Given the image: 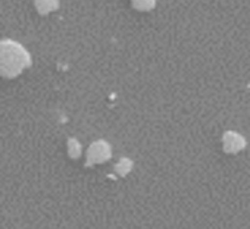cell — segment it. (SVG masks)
Listing matches in <instances>:
<instances>
[{
  "label": "cell",
  "mask_w": 250,
  "mask_h": 229,
  "mask_svg": "<svg viewBox=\"0 0 250 229\" xmlns=\"http://www.w3.org/2000/svg\"><path fill=\"white\" fill-rule=\"evenodd\" d=\"M31 66L30 53L14 40L0 41V76L12 79Z\"/></svg>",
  "instance_id": "obj_1"
},
{
  "label": "cell",
  "mask_w": 250,
  "mask_h": 229,
  "mask_svg": "<svg viewBox=\"0 0 250 229\" xmlns=\"http://www.w3.org/2000/svg\"><path fill=\"white\" fill-rule=\"evenodd\" d=\"M36 8H37L39 14L46 15L50 11L58 8V0H36Z\"/></svg>",
  "instance_id": "obj_2"
}]
</instances>
